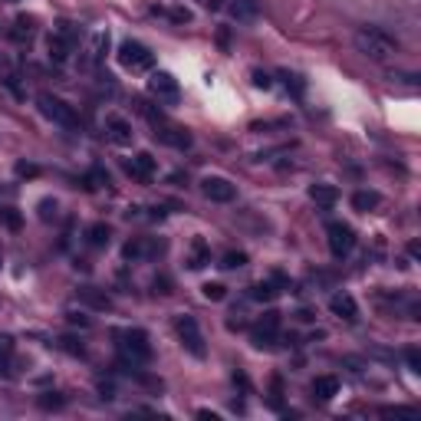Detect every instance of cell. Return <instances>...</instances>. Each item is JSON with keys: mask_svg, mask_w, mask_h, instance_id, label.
Listing matches in <instances>:
<instances>
[{"mask_svg": "<svg viewBox=\"0 0 421 421\" xmlns=\"http://www.w3.org/2000/svg\"><path fill=\"white\" fill-rule=\"evenodd\" d=\"M352 43H355V49H359L362 57H369L372 63H389V59L395 57V49H398V43L379 27H359Z\"/></svg>", "mask_w": 421, "mask_h": 421, "instance_id": "1", "label": "cell"}, {"mask_svg": "<svg viewBox=\"0 0 421 421\" xmlns=\"http://www.w3.org/2000/svg\"><path fill=\"white\" fill-rule=\"evenodd\" d=\"M115 339H119V352H122L125 362L142 365L152 359V343H148V333H145V329H122Z\"/></svg>", "mask_w": 421, "mask_h": 421, "instance_id": "2", "label": "cell"}, {"mask_svg": "<svg viewBox=\"0 0 421 421\" xmlns=\"http://www.w3.org/2000/svg\"><path fill=\"white\" fill-rule=\"evenodd\" d=\"M174 333H178L182 345L194 355V359H204V355H208V345H204L201 326H198V319H194V316H188V313L174 316Z\"/></svg>", "mask_w": 421, "mask_h": 421, "instance_id": "3", "label": "cell"}, {"mask_svg": "<svg viewBox=\"0 0 421 421\" xmlns=\"http://www.w3.org/2000/svg\"><path fill=\"white\" fill-rule=\"evenodd\" d=\"M37 105H40V112L47 115L53 125H63V129H76L79 119L76 112H73V105H66L59 96H49V93H40L37 96Z\"/></svg>", "mask_w": 421, "mask_h": 421, "instance_id": "4", "label": "cell"}, {"mask_svg": "<svg viewBox=\"0 0 421 421\" xmlns=\"http://www.w3.org/2000/svg\"><path fill=\"white\" fill-rule=\"evenodd\" d=\"M119 63L129 73H145V69L155 66V53L145 43H138V40H125L122 47H119Z\"/></svg>", "mask_w": 421, "mask_h": 421, "instance_id": "5", "label": "cell"}, {"mask_svg": "<svg viewBox=\"0 0 421 421\" xmlns=\"http://www.w3.org/2000/svg\"><path fill=\"white\" fill-rule=\"evenodd\" d=\"M326 240H329V250H333V257H349L355 247V230L343 220H329L326 224Z\"/></svg>", "mask_w": 421, "mask_h": 421, "instance_id": "6", "label": "cell"}, {"mask_svg": "<svg viewBox=\"0 0 421 421\" xmlns=\"http://www.w3.org/2000/svg\"><path fill=\"white\" fill-rule=\"evenodd\" d=\"M250 339H254V345L257 349H273L277 345V339H280V313H263L254 323V329H250Z\"/></svg>", "mask_w": 421, "mask_h": 421, "instance_id": "7", "label": "cell"}, {"mask_svg": "<svg viewBox=\"0 0 421 421\" xmlns=\"http://www.w3.org/2000/svg\"><path fill=\"white\" fill-rule=\"evenodd\" d=\"M201 194L208 201H218V204H230L237 198V188L227 182V178H220V174H208L201 182Z\"/></svg>", "mask_w": 421, "mask_h": 421, "instance_id": "8", "label": "cell"}, {"mask_svg": "<svg viewBox=\"0 0 421 421\" xmlns=\"http://www.w3.org/2000/svg\"><path fill=\"white\" fill-rule=\"evenodd\" d=\"M148 89H152V96L165 99V102H178V96H182L178 79H174L172 73H152V79H148Z\"/></svg>", "mask_w": 421, "mask_h": 421, "instance_id": "9", "label": "cell"}, {"mask_svg": "<svg viewBox=\"0 0 421 421\" xmlns=\"http://www.w3.org/2000/svg\"><path fill=\"white\" fill-rule=\"evenodd\" d=\"M105 138L112 145H132V138H135V132H132V125L125 122L122 115H105Z\"/></svg>", "mask_w": 421, "mask_h": 421, "instance_id": "10", "label": "cell"}, {"mask_svg": "<svg viewBox=\"0 0 421 421\" xmlns=\"http://www.w3.org/2000/svg\"><path fill=\"white\" fill-rule=\"evenodd\" d=\"M125 172L132 174V178H138V182H152L155 174V158L148 152H138L135 158H129L125 162Z\"/></svg>", "mask_w": 421, "mask_h": 421, "instance_id": "11", "label": "cell"}, {"mask_svg": "<svg viewBox=\"0 0 421 421\" xmlns=\"http://www.w3.org/2000/svg\"><path fill=\"white\" fill-rule=\"evenodd\" d=\"M309 389H313V395L319 402H333L336 395H339V379L336 375H316Z\"/></svg>", "mask_w": 421, "mask_h": 421, "instance_id": "12", "label": "cell"}, {"mask_svg": "<svg viewBox=\"0 0 421 421\" xmlns=\"http://www.w3.org/2000/svg\"><path fill=\"white\" fill-rule=\"evenodd\" d=\"M329 309H333L339 319H345V323H355V316H359V307H355V300L349 297V293H336V297L329 300Z\"/></svg>", "mask_w": 421, "mask_h": 421, "instance_id": "13", "label": "cell"}, {"mask_svg": "<svg viewBox=\"0 0 421 421\" xmlns=\"http://www.w3.org/2000/svg\"><path fill=\"white\" fill-rule=\"evenodd\" d=\"M210 263V247L204 237H194L191 247H188V267L191 270H204Z\"/></svg>", "mask_w": 421, "mask_h": 421, "instance_id": "14", "label": "cell"}, {"mask_svg": "<svg viewBox=\"0 0 421 421\" xmlns=\"http://www.w3.org/2000/svg\"><path fill=\"white\" fill-rule=\"evenodd\" d=\"M309 198L316 201V208L329 210L336 201H339V191H336L333 184H313V188H309Z\"/></svg>", "mask_w": 421, "mask_h": 421, "instance_id": "15", "label": "cell"}, {"mask_svg": "<svg viewBox=\"0 0 421 421\" xmlns=\"http://www.w3.org/2000/svg\"><path fill=\"white\" fill-rule=\"evenodd\" d=\"M109 240H112V227H109V224H102V220H99V224H89L86 227V244L89 247H109Z\"/></svg>", "mask_w": 421, "mask_h": 421, "instance_id": "16", "label": "cell"}, {"mask_svg": "<svg viewBox=\"0 0 421 421\" xmlns=\"http://www.w3.org/2000/svg\"><path fill=\"white\" fill-rule=\"evenodd\" d=\"M283 283H287V280L283 277H273V280H267V283H254V287H250V297L254 300H260V303H267V300H273L280 293V287H283Z\"/></svg>", "mask_w": 421, "mask_h": 421, "instance_id": "17", "label": "cell"}, {"mask_svg": "<svg viewBox=\"0 0 421 421\" xmlns=\"http://www.w3.org/2000/svg\"><path fill=\"white\" fill-rule=\"evenodd\" d=\"M162 142H168V145H174V148H188L191 145V135L184 132V129H162V132H155Z\"/></svg>", "mask_w": 421, "mask_h": 421, "instance_id": "18", "label": "cell"}, {"mask_svg": "<svg viewBox=\"0 0 421 421\" xmlns=\"http://www.w3.org/2000/svg\"><path fill=\"white\" fill-rule=\"evenodd\" d=\"M10 362H13V339L0 333V375H10Z\"/></svg>", "mask_w": 421, "mask_h": 421, "instance_id": "19", "label": "cell"}, {"mask_svg": "<svg viewBox=\"0 0 421 421\" xmlns=\"http://www.w3.org/2000/svg\"><path fill=\"white\" fill-rule=\"evenodd\" d=\"M79 300H83V303H89V307H96V309H109V307H112V300L105 297V293H96L93 287L79 290Z\"/></svg>", "mask_w": 421, "mask_h": 421, "instance_id": "20", "label": "cell"}, {"mask_svg": "<svg viewBox=\"0 0 421 421\" xmlns=\"http://www.w3.org/2000/svg\"><path fill=\"white\" fill-rule=\"evenodd\" d=\"M379 191H355L352 194V208L355 210H372V208H379Z\"/></svg>", "mask_w": 421, "mask_h": 421, "instance_id": "21", "label": "cell"}, {"mask_svg": "<svg viewBox=\"0 0 421 421\" xmlns=\"http://www.w3.org/2000/svg\"><path fill=\"white\" fill-rule=\"evenodd\" d=\"M105 49H109V33H105V30H99L96 37H93V47H89V59H93V63H99V59L105 57Z\"/></svg>", "mask_w": 421, "mask_h": 421, "instance_id": "22", "label": "cell"}, {"mask_svg": "<svg viewBox=\"0 0 421 421\" xmlns=\"http://www.w3.org/2000/svg\"><path fill=\"white\" fill-rule=\"evenodd\" d=\"M244 263H247V254H244V250H227L224 260H220L224 270H237V267H244Z\"/></svg>", "mask_w": 421, "mask_h": 421, "instance_id": "23", "label": "cell"}, {"mask_svg": "<svg viewBox=\"0 0 421 421\" xmlns=\"http://www.w3.org/2000/svg\"><path fill=\"white\" fill-rule=\"evenodd\" d=\"M201 293H204V300H210V303H220V300L227 297V287H224V283H204Z\"/></svg>", "mask_w": 421, "mask_h": 421, "instance_id": "24", "label": "cell"}, {"mask_svg": "<svg viewBox=\"0 0 421 421\" xmlns=\"http://www.w3.org/2000/svg\"><path fill=\"white\" fill-rule=\"evenodd\" d=\"M30 37H33V17H17L13 40H30Z\"/></svg>", "mask_w": 421, "mask_h": 421, "instance_id": "25", "label": "cell"}, {"mask_svg": "<svg viewBox=\"0 0 421 421\" xmlns=\"http://www.w3.org/2000/svg\"><path fill=\"white\" fill-rule=\"evenodd\" d=\"M102 184H109V174H105L102 168H93V172L86 174V188H102Z\"/></svg>", "mask_w": 421, "mask_h": 421, "instance_id": "26", "label": "cell"}, {"mask_svg": "<svg viewBox=\"0 0 421 421\" xmlns=\"http://www.w3.org/2000/svg\"><path fill=\"white\" fill-rule=\"evenodd\" d=\"M0 220H4L10 230H20V214L13 208H0Z\"/></svg>", "mask_w": 421, "mask_h": 421, "instance_id": "27", "label": "cell"}, {"mask_svg": "<svg viewBox=\"0 0 421 421\" xmlns=\"http://www.w3.org/2000/svg\"><path fill=\"white\" fill-rule=\"evenodd\" d=\"M145 250H148V247H145V240H129V244H125V257H129V260H138Z\"/></svg>", "mask_w": 421, "mask_h": 421, "instance_id": "28", "label": "cell"}, {"mask_svg": "<svg viewBox=\"0 0 421 421\" xmlns=\"http://www.w3.org/2000/svg\"><path fill=\"white\" fill-rule=\"evenodd\" d=\"M234 17H240V20H250L254 17V7H247V4H244V0H237V4H234Z\"/></svg>", "mask_w": 421, "mask_h": 421, "instance_id": "29", "label": "cell"}, {"mask_svg": "<svg viewBox=\"0 0 421 421\" xmlns=\"http://www.w3.org/2000/svg\"><path fill=\"white\" fill-rule=\"evenodd\" d=\"M40 218L43 220H49V218H57V201H40Z\"/></svg>", "mask_w": 421, "mask_h": 421, "instance_id": "30", "label": "cell"}, {"mask_svg": "<svg viewBox=\"0 0 421 421\" xmlns=\"http://www.w3.org/2000/svg\"><path fill=\"white\" fill-rule=\"evenodd\" d=\"M405 359H408V365H412V372H421V352H418V349H408Z\"/></svg>", "mask_w": 421, "mask_h": 421, "instance_id": "31", "label": "cell"}, {"mask_svg": "<svg viewBox=\"0 0 421 421\" xmlns=\"http://www.w3.org/2000/svg\"><path fill=\"white\" fill-rule=\"evenodd\" d=\"M40 405H43V408H63V398H59V395H43Z\"/></svg>", "mask_w": 421, "mask_h": 421, "instance_id": "32", "label": "cell"}, {"mask_svg": "<svg viewBox=\"0 0 421 421\" xmlns=\"http://www.w3.org/2000/svg\"><path fill=\"white\" fill-rule=\"evenodd\" d=\"M168 287H172V280L168 277H155V293H172Z\"/></svg>", "mask_w": 421, "mask_h": 421, "instance_id": "33", "label": "cell"}, {"mask_svg": "<svg viewBox=\"0 0 421 421\" xmlns=\"http://www.w3.org/2000/svg\"><path fill=\"white\" fill-rule=\"evenodd\" d=\"M254 86L270 89V76H263V73H254Z\"/></svg>", "mask_w": 421, "mask_h": 421, "instance_id": "34", "label": "cell"}, {"mask_svg": "<svg viewBox=\"0 0 421 421\" xmlns=\"http://www.w3.org/2000/svg\"><path fill=\"white\" fill-rule=\"evenodd\" d=\"M17 174H30V178H33V174H37V165H23V162H20L17 165Z\"/></svg>", "mask_w": 421, "mask_h": 421, "instance_id": "35", "label": "cell"}, {"mask_svg": "<svg viewBox=\"0 0 421 421\" xmlns=\"http://www.w3.org/2000/svg\"><path fill=\"white\" fill-rule=\"evenodd\" d=\"M69 323H79V326H89L86 316H76V313H69Z\"/></svg>", "mask_w": 421, "mask_h": 421, "instance_id": "36", "label": "cell"}, {"mask_svg": "<svg viewBox=\"0 0 421 421\" xmlns=\"http://www.w3.org/2000/svg\"><path fill=\"white\" fill-rule=\"evenodd\" d=\"M201 4H204V7H210V10H218V7H220V0H201Z\"/></svg>", "mask_w": 421, "mask_h": 421, "instance_id": "37", "label": "cell"}]
</instances>
